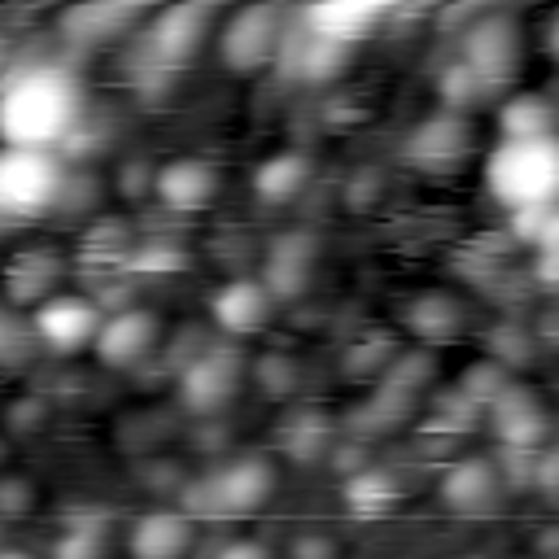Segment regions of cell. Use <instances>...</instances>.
Returning <instances> with one entry per match:
<instances>
[{
	"mask_svg": "<svg viewBox=\"0 0 559 559\" xmlns=\"http://www.w3.org/2000/svg\"><path fill=\"white\" fill-rule=\"evenodd\" d=\"M83 114V87L66 66H9L0 79V144L44 148L61 144Z\"/></svg>",
	"mask_w": 559,
	"mask_h": 559,
	"instance_id": "obj_1",
	"label": "cell"
},
{
	"mask_svg": "<svg viewBox=\"0 0 559 559\" xmlns=\"http://www.w3.org/2000/svg\"><path fill=\"white\" fill-rule=\"evenodd\" d=\"M485 188L511 214L555 205V197H559V135L502 140L485 162Z\"/></svg>",
	"mask_w": 559,
	"mask_h": 559,
	"instance_id": "obj_2",
	"label": "cell"
},
{
	"mask_svg": "<svg viewBox=\"0 0 559 559\" xmlns=\"http://www.w3.org/2000/svg\"><path fill=\"white\" fill-rule=\"evenodd\" d=\"M66 192L57 153L0 144V218H39Z\"/></svg>",
	"mask_w": 559,
	"mask_h": 559,
	"instance_id": "obj_3",
	"label": "cell"
},
{
	"mask_svg": "<svg viewBox=\"0 0 559 559\" xmlns=\"http://www.w3.org/2000/svg\"><path fill=\"white\" fill-rule=\"evenodd\" d=\"M218 48L236 74H249V70L275 61L284 48V13L275 4H249V9L231 13V22L218 35Z\"/></svg>",
	"mask_w": 559,
	"mask_h": 559,
	"instance_id": "obj_4",
	"label": "cell"
},
{
	"mask_svg": "<svg viewBox=\"0 0 559 559\" xmlns=\"http://www.w3.org/2000/svg\"><path fill=\"white\" fill-rule=\"evenodd\" d=\"M515 61H520V26H515V17L489 13L476 26H467V35H463V66L485 87L507 83L515 74Z\"/></svg>",
	"mask_w": 559,
	"mask_h": 559,
	"instance_id": "obj_5",
	"label": "cell"
},
{
	"mask_svg": "<svg viewBox=\"0 0 559 559\" xmlns=\"http://www.w3.org/2000/svg\"><path fill=\"white\" fill-rule=\"evenodd\" d=\"M105 314L96 310V301L79 297V293H57V297H44L31 314V332L35 341H44L48 349H79V345H92L96 332H100Z\"/></svg>",
	"mask_w": 559,
	"mask_h": 559,
	"instance_id": "obj_6",
	"label": "cell"
},
{
	"mask_svg": "<svg viewBox=\"0 0 559 559\" xmlns=\"http://www.w3.org/2000/svg\"><path fill=\"white\" fill-rule=\"evenodd\" d=\"M271 485H275V472L271 463L262 459H240L231 467H223L205 489V511L210 515H245V511H258L266 498H271Z\"/></svg>",
	"mask_w": 559,
	"mask_h": 559,
	"instance_id": "obj_7",
	"label": "cell"
},
{
	"mask_svg": "<svg viewBox=\"0 0 559 559\" xmlns=\"http://www.w3.org/2000/svg\"><path fill=\"white\" fill-rule=\"evenodd\" d=\"M384 17H389V4H376V0H328V4H310L301 13V26L319 39L349 48L354 39H367Z\"/></svg>",
	"mask_w": 559,
	"mask_h": 559,
	"instance_id": "obj_8",
	"label": "cell"
},
{
	"mask_svg": "<svg viewBox=\"0 0 559 559\" xmlns=\"http://www.w3.org/2000/svg\"><path fill=\"white\" fill-rule=\"evenodd\" d=\"M236 384H240V358L231 349H205L188 362V371L179 380V393L192 411L210 415L236 393Z\"/></svg>",
	"mask_w": 559,
	"mask_h": 559,
	"instance_id": "obj_9",
	"label": "cell"
},
{
	"mask_svg": "<svg viewBox=\"0 0 559 559\" xmlns=\"http://www.w3.org/2000/svg\"><path fill=\"white\" fill-rule=\"evenodd\" d=\"M210 22H214V9L210 4H175V9H162L153 31H148V44H153V57L175 66L183 57H192L201 48V39L210 35Z\"/></svg>",
	"mask_w": 559,
	"mask_h": 559,
	"instance_id": "obj_10",
	"label": "cell"
},
{
	"mask_svg": "<svg viewBox=\"0 0 559 559\" xmlns=\"http://www.w3.org/2000/svg\"><path fill=\"white\" fill-rule=\"evenodd\" d=\"M157 341V319L148 310H118L100 323L96 332V358L109 362V367H131L140 362Z\"/></svg>",
	"mask_w": 559,
	"mask_h": 559,
	"instance_id": "obj_11",
	"label": "cell"
},
{
	"mask_svg": "<svg viewBox=\"0 0 559 559\" xmlns=\"http://www.w3.org/2000/svg\"><path fill=\"white\" fill-rule=\"evenodd\" d=\"M210 314H214V323H218L223 332L249 336V332H258V328L266 323V314H271V293H266V284H258V280H227V284L210 297Z\"/></svg>",
	"mask_w": 559,
	"mask_h": 559,
	"instance_id": "obj_12",
	"label": "cell"
},
{
	"mask_svg": "<svg viewBox=\"0 0 559 559\" xmlns=\"http://www.w3.org/2000/svg\"><path fill=\"white\" fill-rule=\"evenodd\" d=\"M493 432L507 450H533L546 432V411L537 406L533 393H524L520 384H507L498 397H493Z\"/></svg>",
	"mask_w": 559,
	"mask_h": 559,
	"instance_id": "obj_13",
	"label": "cell"
},
{
	"mask_svg": "<svg viewBox=\"0 0 559 559\" xmlns=\"http://www.w3.org/2000/svg\"><path fill=\"white\" fill-rule=\"evenodd\" d=\"M214 188H218V170L197 157H179L157 175V197L170 210H201L214 197Z\"/></svg>",
	"mask_w": 559,
	"mask_h": 559,
	"instance_id": "obj_14",
	"label": "cell"
},
{
	"mask_svg": "<svg viewBox=\"0 0 559 559\" xmlns=\"http://www.w3.org/2000/svg\"><path fill=\"white\" fill-rule=\"evenodd\" d=\"M192 542V520L179 511H153L135 520L131 528V555L135 559H179Z\"/></svg>",
	"mask_w": 559,
	"mask_h": 559,
	"instance_id": "obj_15",
	"label": "cell"
},
{
	"mask_svg": "<svg viewBox=\"0 0 559 559\" xmlns=\"http://www.w3.org/2000/svg\"><path fill=\"white\" fill-rule=\"evenodd\" d=\"M467 153V127L454 118V114H441V118H428L424 127H415L411 135V157L419 166H450Z\"/></svg>",
	"mask_w": 559,
	"mask_h": 559,
	"instance_id": "obj_16",
	"label": "cell"
},
{
	"mask_svg": "<svg viewBox=\"0 0 559 559\" xmlns=\"http://www.w3.org/2000/svg\"><path fill=\"white\" fill-rule=\"evenodd\" d=\"M441 493H445V502H450L454 511H467V515H472V511H485V507L498 498V476H493L489 463L467 459V463H454V467L445 472Z\"/></svg>",
	"mask_w": 559,
	"mask_h": 559,
	"instance_id": "obj_17",
	"label": "cell"
},
{
	"mask_svg": "<svg viewBox=\"0 0 559 559\" xmlns=\"http://www.w3.org/2000/svg\"><path fill=\"white\" fill-rule=\"evenodd\" d=\"M310 258H314V245L306 236H284L275 240L271 258H266V293L271 297H293L301 293L306 275H310Z\"/></svg>",
	"mask_w": 559,
	"mask_h": 559,
	"instance_id": "obj_18",
	"label": "cell"
},
{
	"mask_svg": "<svg viewBox=\"0 0 559 559\" xmlns=\"http://www.w3.org/2000/svg\"><path fill=\"white\" fill-rule=\"evenodd\" d=\"M131 17H135L131 4H79V9H66L61 13V31H66V39L96 44V39L118 35Z\"/></svg>",
	"mask_w": 559,
	"mask_h": 559,
	"instance_id": "obj_19",
	"label": "cell"
},
{
	"mask_svg": "<svg viewBox=\"0 0 559 559\" xmlns=\"http://www.w3.org/2000/svg\"><path fill=\"white\" fill-rule=\"evenodd\" d=\"M306 179H310V162H306L301 153H275V157H266V162L258 166L253 192H258L262 201L280 205V201H293V197L306 188Z\"/></svg>",
	"mask_w": 559,
	"mask_h": 559,
	"instance_id": "obj_20",
	"label": "cell"
},
{
	"mask_svg": "<svg viewBox=\"0 0 559 559\" xmlns=\"http://www.w3.org/2000/svg\"><path fill=\"white\" fill-rule=\"evenodd\" d=\"M502 140H542L555 135V114L546 105V96H515L502 105Z\"/></svg>",
	"mask_w": 559,
	"mask_h": 559,
	"instance_id": "obj_21",
	"label": "cell"
},
{
	"mask_svg": "<svg viewBox=\"0 0 559 559\" xmlns=\"http://www.w3.org/2000/svg\"><path fill=\"white\" fill-rule=\"evenodd\" d=\"M411 328H415L419 336H428V341L454 336V332H459V301H450V297H441V293L419 297V301L411 306Z\"/></svg>",
	"mask_w": 559,
	"mask_h": 559,
	"instance_id": "obj_22",
	"label": "cell"
},
{
	"mask_svg": "<svg viewBox=\"0 0 559 559\" xmlns=\"http://www.w3.org/2000/svg\"><path fill=\"white\" fill-rule=\"evenodd\" d=\"M393 498V480L389 476H380V472H367V476H358L349 489H345V502L354 507V511H384V502Z\"/></svg>",
	"mask_w": 559,
	"mask_h": 559,
	"instance_id": "obj_23",
	"label": "cell"
},
{
	"mask_svg": "<svg viewBox=\"0 0 559 559\" xmlns=\"http://www.w3.org/2000/svg\"><path fill=\"white\" fill-rule=\"evenodd\" d=\"M480 92H485V83H480L463 61H459V66H450V70L441 74V96H445V105H450V109H454V105H472Z\"/></svg>",
	"mask_w": 559,
	"mask_h": 559,
	"instance_id": "obj_24",
	"label": "cell"
},
{
	"mask_svg": "<svg viewBox=\"0 0 559 559\" xmlns=\"http://www.w3.org/2000/svg\"><path fill=\"white\" fill-rule=\"evenodd\" d=\"M502 389H507V371H502L498 362H493V367L480 362V367H472V371L463 376V393H467L472 402H489V406H493V397H498Z\"/></svg>",
	"mask_w": 559,
	"mask_h": 559,
	"instance_id": "obj_25",
	"label": "cell"
},
{
	"mask_svg": "<svg viewBox=\"0 0 559 559\" xmlns=\"http://www.w3.org/2000/svg\"><path fill=\"white\" fill-rule=\"evenodd\" d=\"M218 559H271V550L262 542H231L218 550Z\"/></svg>",
	"mask_w": 559,
	"mask_h": 559,
	"instance_id": "obj_26",
	"label": "cell"
},
{
	"mask_svg": "<svg viewBox=\"0 0 559 559\" xmlns=\"http://www.w3.org/2000/svg\"><path fill=\"white\" fill-rule=\"evenodd\" d=\"M546 48H550V57L559 61V13L550 17V31H546Z\"/></svg>",
	"mask_w": 559,
	"mask_h": 559,
	"instance_id": "obj_27",
	"label": "cell"
},
{
	"mask_svg": "<svg viewBox=\"0 0 559 559\" xmlns=\"http://www.w3.org/2000/svg\"><path fill=\"white\" fill-rule=\"evenodd\" d=\"M4 70H9V66H4V39H0V79H4Z\"/></svg>",
	"mask_w": 559,
	"mask_h": 559,
	"instance_id": "obj_28",
	"label": "cell"
}]
</instances>
